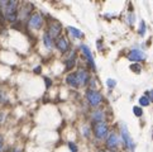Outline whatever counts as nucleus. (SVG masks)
Masks as SVG:
<instances>
[{"label":"nucleus","instance_id":"5","mask_svg":"<svg viewBox=\"0 0 153 152\" xmlns=\"http://www.w3.org/2000/svg\"><path fill=\"white\" fill-rule=\"evenodd\" d=\"M128 59L137 63L138 61H143L145 59V55H144L143 51H140V50H133V51H130L129 52Z\"/></svg>","mask_w":153,"mask_h":152},{"label":"nucleus","instance_id":"9","mask_svg":"<svg viewBox=\"0 0 153 152\" xmlns=\"http://www.w3.org/2000/svg\"><path fill=\"white\" fill-rule=\"evenodd\" d=\"M81 51L83 53V56L86 57V60L89 61V65L91 66V68H95V62H94V59H92V53H91L90 48L85 45H81Z\"/></svg>","mask_w":153,"mask_h":152},{"label":"nucleus","instance_id":"19","mask_svg":"<svg viewBox=\"0 0 153 152\" xmlns=\"http://www.w3.org/2000/svg\"><path fill=\"white\" fill-rule=\"evenodd\" d=\"M144 32H145V24H144V22H140V27H139V34H140V36H143V34H144Z\"/></svg>","mask_w":153,"mask_h":152},{"label":"nucleus","instance_id":"4","mask_svg":"<svg viewBox=\"0 0 153 152\" xmlns=\"http://www.w3.org/2000/svg\"><path fill=\"white\" fill-rule=\"evenodd\" d=\"M61 29H62V27H61V24L58 23V22H53V23H51L49 25V29L47 33L49 34V37L54 39V38H57L58 36L61 34Z\"/></svg>","mask_w":153,"mask_h":152},{"label":"nucleus","instance_id":"11","mask_svg":"<svg viewBox=\"0 0 153 152\" xmlns=\"http://www.w3.org/2000/svg\"><path fill=\"white\" fill-rule=\"evenodd\" d=\"M66 82L68 85L74 86V88H79V82H77V77H76V74L74 72V74H70L66 77Z\"/></svg>","mask_w":153,"mask_h":152},{"label":"nucleus","instance_id":"24","mask_svg":"<svg viewBox=\"0 0 153 152\" xmlns=\"http://www.w3.org/2000/svg\"><path fill=\"white\" fill-rule=\"evenodd\" d=\"M1 147H3V139H1V137H0V150H1Z\"/></svg>","mask_w":153,"mask_h":152},{"label":"nucleus","instance_id":"8","mask_svg":"<svg viewBox=\"0 0 153 152\" xmlns=\"http://www.w3.org/2000/svg\"><path fill=\"white\" fill-rule=\"evenodd\" d=\"M106 146L109 148H111V150H115V148L119 146V138H118V136H116L115 133H110V135L108 136Z\"/></svg>","mask_w":153,"mask_h":152},{"label":"nucleus","instance_id":"14","mask_svg":"<svg viewBox=\"0 0 153 152\" xmlns=\"http://www.w3.org/2000/svg\"><path fill=\"white\" fill-rule=\"evenodd\" d=\"M103 117H104V113L101 110H96L95 113L92 114V118L95 119L96 122H103Z\"/></svg>","mask_w":153,"mask_h":152},{"label":"nucleus","instance_id":"22","mask_svg":"<svg viewBox=\"0 0 153 152\" xmlns=\"http://www.w3.org/2000/svg\"><path fill=\"white\" fill-rule=\"evenodd\" d=\"M70 148L72 150V152H77V147H76V146H74V144H72V143H70Z\"/></svg>","mask_w":153,"mask_h":152},{"label":"nucleus","instance_id":"23","mask_svg":"<svg viewBox=\"0 0 153 152\" xmlns=\"http://www.w3.org/2000/svg\"><path fill=\"white\" fill-rule=\"evenodd\" d=\"M46 81H47V86H49V85H51V80H49V79H47V77H46Z\"/></svg>","mask_w":153,"mask_h":152},{"label":"nucleus","instance_id":"16","mask_svg":"<svg viewBox=\"0 0 153 152\" xmlns=\"http://www.w3.org/2000/svg\"><path fill=\"white\" fill-rule=\"evenodd\" d=\"M133 112H134V115H136V117H140L142 113H143L139 107H134V108H133Z\"/></svg>","mask_w":153,"mask_h":152},{"label":"nucleus","instance_id":"13","mask_svg":"<svg viewBox=\"0 0 153 152\" xmlns=\"http://www.w3.org/2000/svg\"><path fill=\"white\" fill-rule=\"evenodd\" d=\"M43 41H45L46 47H48V48H51V47H52V42H53V39L49 37V34H48V33H45V36H43Z\"/></svg>","mask_w":153,"mask_h":152},{"label":"nucleus","instance_id":"6","mask_svg":"<svg viewBox=\"0 0 153 152\" xmlns=\"http://www.w3.org/2000/svg\"><path fill=\"white\" fill-rule=\"evenodd\" d=\"M42 24H43V19L37 13L33 14V15L31 17V19H29V25H31V28H33V29H39V28L42 27Z\"/></svg>","mask_w":153,"mask_h":152},{"label":"nucleus","instance_id":"7","mask_svg":"<svg viewBox=\"0 0 153 152\" xmlns=\"http://www.w3.org/2000/svg\"><path fill=\"white\" fill-rule=\"evenodd\" d=\"M76 77H77L79 86L86 85L87 81H89V72H87L86 70H79L77 72H76Z\"/></svg>","mask_w":153,"mask_h":152},{"label":"nucleus","instance_id":"21","mask_svg":"<svg viewBox=\"0 0 153 152\" xmlns=\"http://www.w3.org/2000/svg\"><path fill=\"white\" fill-rule=\"evenodd\" d=\"M147 98L149 100L153 101V90H151V91H147Z\"/></svg>","mask_w":153,"mask_h":152},{"label":"nucleus","instance_id":"2","mask_svg":"<svg viewBox=\"0 0 153 152\" xmlns=\"http://www.w3.org/2000/svg\"><path fill=\"white\" fill-rule=\"evenodd\" d=\"M87 96V100H89L90 105L91 107H97L100 105L101 100H103V96H101V94L99 91H95V90H89L86 94Z\"/></svg>","mask_w":153,"mask_h":152},{"label":"nucleus","instance_id":"25","mask_svg":"<svg viewBox=\"0 0 153 152\" xmlns=\"http://www.w3.org/2000/svg\"><path fill=\"white\" fill-rule=\"evenodd\" d=\"M100 152H104V151H100Z\"/></svg>","mask_w":153,"mask_h":152},{"label":"nucleus","instance_id":"1","mask_svg":"<svg viewBox=\"0 0 153 152\" xmlns=\"http://www.w3.org/2000/svg\"><path fill=\"white\" fill-rule=\"evenodd\" d=\"M94 133H95L96 138L99 139H104L105 137H108V126L104 121L103 122H97L95 126H94Z\"/></svg>","mask_w":153,"mask_h":152},{"label":"nucleus","instance_id":"17","mask_svg":"<svg viewBox=\"0 0 153 152\" xmlns=\"http://www.w3.org/2000/svg\"><path fill=\"white\" fill-rule=\"evenodd\" d=\"M74 65H75V60H74V57H72V59H70V60L67 61V63H66V68H67V70H70V68H71L72 66H74Z\"/></svg>","mask_w":153,"mask_h":152},{"label":"nucleus","instance_id":"18","mask_svg":"<svg viewBox=\"0 0 153 152\" xmlns=\"http://www.w3.org/2000/svg\"><path fill=\"white\" fill-rule=\"evenodd\" d=\"M106 85L109 86V88H114V86L116 85V81H115V80H113V79H108Z\"/></svg>","mask_w":153,"mask_h":152},{"label":"nucleus","instance_id":"10","mask_svg":"<svg viewBox=\"0 0 153 152\" xmlns=\"http://www.w3.org/2000/svg\"><path fill=\"white\" fill-rule=\"evenodd\" d=\"M56 47L60 51H62V52H66L68 50V47H70V45H68V41L65 37H60V38H57V41H56Z\"/></svg>","mask_w":153,"mask_h":152},{"label":"nucleus","instance_id":"3","mask_svg":"<svg viewBox=\"0 0 153 152\" xmlns=\"http://www.w3.org/2000/svg\"><path fill=\"white\" fill-rule=\"evenodd\" d=\"M122 138H123V142H124L125 147L129 148V150H133L134 148V142L132 139V137H130L128 129H127L125 126H122Z\"/></svg>","mask_w":153,"mask_h":152},{"label":"nucleus","instance_id":"12","mask_svg":"<svg viewBox=\"0 0 153 152\" xmlns=\"http://www.w3.org/2000/svg\"><path fill=\"white\" fill-rule=\"evenodd\" d=\"M68 31L71 32V34L74 36L75 38H82L83 37V33L81 31H79V29H76V28H74V27H68Z\"/></svg>","mask_w":153,"mask_h":152},{"label":"nucleus","instance_id":"15","mask_svg":"<svg viewBox=\"0 0 153 152\" xmlns=\"http://www.w3.org/2000/svg\"><path fill=\"white\" fill-rule=\"evenodd\" d=\"M149 103H151V100H149L145 95H144V96H142V98H139V104H140L142 107H148V105H149Z\"/></svg>","mask_w":153,"mask_h":152},{"label":"nucleus","instance_id":"20","mask_svg":"<svg viewBox=\"0 0 153 152\" xmlns=\"http://www.w3.org/2000/svg\"><path fill=\"white\" fill-rule=\"evenodd\" d=\"M130 68H132V70H134V71H137V72H139V71H140V66H139L138 63L132 65V66H130Z\"/></svg>","mask_w":153,"mask_h":152}]
</instances>
